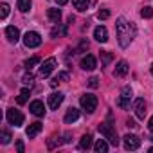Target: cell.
<instances>
[{"mask_svg": "<svg viewBox=\"0 0 153 153\" xmlns=\"http://www.w3.org/2000/svg\"><path fill=\"white\" fill-rule=\"evenodd\" d=\"M4 33H6V38H7L9 43H16V42L20 40V31H18V27H15V25H7Z\"/></svg>", "mask_w": 153, "mask_h": 153, "instance_id": "cell-9", "label": "cell"}, {"mask_svg": "<svg viewBox=\"0 0 153 153\" xmlns=\"http://www.w3.org/2000/svg\"><path fill=\"white\" fill-rule=\"evenodd\" d=\"M101 59H103V67H106L110 63V59H112V54L106 52V51H101Z\"/></svg>", "mask_w": 153, "mask_h": 153, "instance_id": "cell-30", "label": "cell"}, {"mask_svg": "<svg viewBox=\"0 0 153 153\" xmlns=\"http://www.w3.org/2000/svg\"><path fill=\"white\" fill-rule=\"evenodd\" d=\"M151 140H153V135H151Z\"/></svg>", "mask_w": 153, "mask_h": 153, "instance_id": "cell-39", "label": "cell"}, {"mask_svg": "<svg viewBox=\"0 0 153 153\" xmlns=\"http://www.w3.org/2000/svg\"><path fill=\"white\" fill-rule=\"evenodd\" d=\"M96 67H97V61L92 54H87V56L81 58V68L83 70H94Z\"/></svg>", "mask_w": 153, "mask_h": 153, "instance_id": "cell-12", "label": "cell"}, {"mask_svg": "<svg viewBox=\"0 0 153 153\" xmlns=\"http://www.w3.org/2000/svg\"><path fill=\"white\" fill-rule=\"evenodd\" d=\"M123 146H124V149H128V151L139 149V146H140V139H139L137 135H133V133H126V135L123 137Z\"/></svg>", "mask_w": 153, "mask_h": 153, "instance_id": "cell-6", "label": "cell"}, {"mask_svg": "<svg viewBox=\"0 0 153 153\" xmlns=\"http://www.w3.org/2000/svg\"><path fill=\"white\" fill-rule=\"evenodd\" d=\"M63 94L61 92H52L51 96H49V106L52 108V110H58V106L63 103Z\"/></svg>", "mask_w": 153, "mask_h": 153, "instance_id": "cell-15", "label": "cell"}, {"mask_svg": "<svg viewBox=\"0 0 153 153\" xmlns=\"http://www.w3.org/2000/svg\"><path fill=\"white\" fill-rule=\"evenodd\" d=\"M7 15H9V6H7L6 2H2V4H0V18L4 20Z\"/></svg>", "mask_w": 153, "mask_h": 153, "instance_id": "cell-28", "label": "cell"}, {"mask_svg": "<svg viewBox=\"0 0 153 153\" xmlns=\"http://www.w3.org/2000/svg\"><path fill=\"white\" fill-rule=\"evenodd\" d=\"M29 110H31V114L36 115V117H43V115H45V105H43L42 101H38V99L29 105Z\"/></svg>", "mask_w": 153, "mask_h": 153, "instance_id": "cell-10", "label": "cell"}, {"mask_svg": "<svg viewBox=\"0 0 153 153\" xmlns=\"http://www.w3.org/2000/svg\"><path fill=\"white\" fill-rule=\"evenodd\" d=\"M56 2H58V4H59V6H65V4H67V2H68V0H56Z\"/></svg>", "mask_w": 153, "mask_h": 153, "instance_id": "cell-36", "label": "cell"}, {"mask_svg": "<svg viewBox=\"0 0 153 153\" xmlns=\"http://www.w3.org/2000/svg\"><path fill=\"white\" fill-rule=\"evenodd\" d=\"M42 128H43V124L36 121V123L29 124V128L25 130V133H27V137H29V139H34V137H36V135H38V133L42 131Z\"/></svg>", "mask_w": 153, "mask_h": 153, "instance_id": "cell-17", "label": "cell"}, {"mask_svg": "<svg viewBox=\"0 0 153 153\" xmlns=\"http://www.w3.org/2000/svg\"><path fill=\"white\" fill-rule=\"evenodd\" d=\"M130 101H131V88H130V87H124V88L121 90V97L117 99V105H119L121 108L128 110V108H130Z\"/></svg>", "mask_w": 153, "mask_h": 153, "instance_id": "cell-8", "label": "cell"}, {"mask_svg": "<svg viewBox=\"0 0 153 153\" xmlns=\"http://www.w3.org/2000/svg\"><path fill=\"white\" fill-rule=\"evenodd\" d=\"M97 130H99V133L112 144V146H117L119 144V137H117V131H115V128L112 126V124H108V123H101L99 126H97Z\"/></svg>", "mask_w": 153, "mask_h": 153, "instance_id": "cell-2", "label": "cell"}, {"mask_svg": "<svg viewBox=\"0 0 153 153\" xmlns=\"http://www.w3.org/2000/svg\"><path fill=\"white\" fill-rule=\"evenodd\" d=\"M56 65H58L56 58H47V59L43 61V65L40 67V76H42V78H49L51 72L56 68Z\"/></svg>", "mask_w": 153, "mask_h": 153, "instance_id": "cell-7", "label": "cell"}, {"mask_svg": "<svg viewBox=\"0 0 153 153\" xmlns=\"http://www.w3.org/2000/svg\"><path fill=\"white\" fill-rule=\"evenodd\" d=\"M6 119H7V123L13 124V126H22V124H24V114H22L20 110H15V108H7Z\"/></svg>", "mask_w": 153, "mask_h": 153, "instance_id": "cell-5", "label": "cell"}, {"mask_svg": "<svg viewBox=\"0 0 153 153\" xmlns=\"http://www.w3.org/2000/svg\"><path fill=\"white\" fill-rule=\"evenodd\" d=\"M133 108H135V115H137L139 119H144V117H146V101H144L142 97L135 99Z\"/></svg>", "mask_w": 153, "mask_h": 153, "instance_id": "cell-13", "label": "cell"}, {"mask_svg": "<svg viewBox=\"0 0 153 153\" xmlns=\"http://www.w3.org/2000/svg\"><path fill=\"white\" fill-rule=\"evenodd\" d=\"M108 16H110V11H108V9H99V11H97V18H99V20H106Z\"/></svg>", "mask_w": 153, "mask_h": 153, "instance_id": "cell-31", "label": "cell"}, {"mask_svg": "<svg viewBox=\"0 0 153 153\" xmlns=\"http://www.w3.org/2000/svg\"><path fill=\"white\" fill-rule=\"evenodd\" d=\"M108 148H110V146H108V142H106L105 139H99V140L94 144V149H96L97 153H106V151H108Z\"/></svg>", "mask_w": 153, "mask_h": 153, "instance_id": "cell-20", "label": "cell"}, {"mask_svg": "<svg viewBox=\"0 0 153 153\" xmlns=\"http://www.w3.org/2000/svg\"><path fill=\"white\" fill-rule=\"evenodd\" d=\"M149 153H153V148H149Z\"/></svg>", "mask_w": 153, "mask_h": 153, "instance_id": "cell-38", "label": "cell"}, {"mask_svg": "<svg viewBox=\"0 0 153 153\" xmlns=\"http://www.w3.org/2000/svg\"><path fill=\"white\" fill-rule=\"evenodd\" d=\"M94 38H96L99 43H106V42H108V31H106V27H105V25H97V27L94 29Z\"/></svg>", "mask_w": 153, "mask_h": 153, "instance_id": "cell-11", "label": "cell"}, {"mask_svg": "<svg viewBox=\"0 0 153 153\" xmlns=\"http://www.w3.org/2000/svg\"><path fill=\"white\" fill-rule=\"evenodd\" d=\"M88 85H90L92 88H97V87H99V79H97V78H90V79H88Z\"/></svg>", "mask_w": 153, "mask_h": 153, "instance_id": "cell-32", "label": "cell"}, {"mask_svg": "<svg viewBox=\"0 0 153 153\" xmlns=\"http://www.w3.org/2000/svg\"><path fill=\"white\" fill-rule=\"evenodd\" d=\"M47 16H49V20H51L52 24H58V22L61 20V11L56 9V7H51V9L47 11Z\"/></svg>", "mask_w": 153, "mask_h": 153, "instance_id": "cell-18", "label": "cell"}, {"mask_svg": "<svg viewBox=\"0 0 153 153\" xmlns=\"http://www.w3.org/2000/svg\"><path fill=\"white\" fill-rule=\"evenodd\" d=\"M140 16H142V18H151V16H153V7H149V6L142 7V9H140Z\"/></svg>", "mask_w": 153, "mask_h": 153, "instance_id": "cell-26", "label": "cell"}, {"mask_svg": "<svg viewBox=\"0 0 153 153\" xmlns=\"http://www.w3.org/2000/svg\"><path fill=\"white\" fill-rule=\"evenodd\" d=\"M148 128L153 131V117H149V121H148Z\"/></svg>", "mask_w": 153, "mask_h": 153, "instance_id": "cell-35", "label": "cell"}, {"mask_svg": "<svg viewBox=\"0 0 153 153\" xmlns=\"http://www.w3.org/2000/svg\"><path fill=\"white\" fill-rule=\"evenodd\" d=\"M33 81H34V76L29 72V74H25L24 78H22V83L24 85H29V87H33Z\"/></svg>", "mask_w": 153, "mask_h": 153, "instance_id": "cell-29", "label": "cell"}, {"mask_svg": "<svg viewBox=\"0 0 153 153\" xmlns=\"http://www.w3.org/2000/svg\"><path fill=\"white\" fill-rule=\"evenodd\" d=\"M0 142L2 144H9L11 142V133L7 130H2V133H0Z\"/></svg>", "mask_w": 153, "mask_h": 153, "instance_id": "cell-25", "label": "cell"}, {"mask_svg": "<svg viewBox=\"0 0 153 153\" xmlns=\"http://www.w3.org/2000/svg\"><path fill=\"white\" fill-rule=\"evenodd\" d=\"M16 149H18V153H24V142L22 140L16 142Z\"/></svg>", "mask_w": 153, "mask_h": 153, "instance_id": "cell-33", "label": "cell"}, {"mask_svg": "<svg viewBox=\"0 0 153 153\" xmlns=\"http://www.w3.org/2000/svg\"><path fill=\"white\" fill-rule=\"evenodd\" d=\"M72 4H74V7L78 9V11H87L90 0H72Z\"/></svg>", "mask_w": 153, "mask_h": 153, "instance_id": "cell-21", "label": "cell"}, {"mask_svg": "<svg viewBox=\"0 0 153 153\" xmlns=\"http://www.w3.org/2000/svg\"><path fill=\"white\" fill-rule=\"evenodd\" d=\"M128 70H130V67H128V63H126L124 59H121V61H117V65H115V70H114V76H117V78H124V76L128 74Z\"/></svg>", "mask_w": 153, "mask_h": 153, "instance_id": "cell-16", "label": "cell"}, {"mask_svg": "<svg viewBox=\"0 0 153 153\" xmlns=\"http://www.w3.org/2000/svg\"><path fill=\"white\" fill-rule=\"evenodd\" d=\"M78 119H79V110H78V108H74V106H70V108L67 110L65 117H63L65 124H72V123H76Z\"/></svg>", "mask_w": 153, "mask_h": 153, "instance_id": "cell-14", "label": "cell"}, {"mask_svg": "<svg viewBox=\"0 0 153 153\" xmlns=\"http://www.w3.org/2000/svg\"><path fill=\"white\" fill-rule=\"evenodd\" d=\"M88 148H92V135L90 133H85L79 139V149H88Z\"/></svg>", "mask_w": 153, "mask_h": 153, "instance_id": "cell-19", "label": "cell"}, {"mask_svg": "<svg viewBox=\"0 0 153 153\" xmlns=\"http://www.w3.org/2000/svg\"><path fill=\"white\" fill-rule=\"evenodd\" d=\"M149 70H151V74H153V63H151V68H149Z\"/></svg>", "mask_w": 153, "mask_h": 153, "instance_id": "cell-37", "label": "cell"}, {"mask_svg": "<svg viewBox=\"0 0 153 153\" xmlns=\"http://www.w3.org/2000/svg\"><path fill=\"white\" fill-rule=\"evenodd\" d=\"M29 96H31V92H29V88H24L22 92H20V96H18V105H25L27 103V99H29Z\"/></svg>", "mask_w": 153, "mask_h": 153, "instance_id": "cell-24", "label": "cell"}, {"mask_svg": "<svg viewBox=\"0 0 153 153\" xmlns=\"http://www.w3.org/2000/svg\"><path fill=\"white\" fill-rule=\"evenodd\" d=\"M31 6H33V0H18V9L22 13H27L31 9Z\"/></svg>", "mask_w": 153, "mask_h": 153, "instance_id": "cell-23", "label": "cell"}, {"mask_svg": "<svg viewBox=\"0 0 153 153\" xmlns=\"http://www.w3.org/2000/svg\"><path fill=\"white\" fill-rule=\"evenodd\" d=\"M115 33H117V38H119V45L123 49L130 47V43L133 42L135 38V25L131 22H128L126 18H117V24H115Z\"/></svg>", "mask_w": 153, "mask_h": 153, "instance_id": "cell-1", "label": "cell"}, {"mask_svg": "<svg viewBox=\"0 0 153 153\" xmlns=\"http://www.w3.org/2000/svg\"><path fill=\"white\" fill-rule=\"evenodd\" d=\"M126 124H128V126H130V128H135V126H137V124H135V121H133V119H128V121H126Z\"/></svg>", "mask_w": 153, "mask_h": 153, "instance_id": "cell-34", "label": "cell"}, {"mask_svg": "<svg viewBox=\"0 0 153 153\" xmlns=\"http://www.w3.org/2000/svg\"><path fill=\"white\" fill-rule=\"evenodd\" d=\"M79 105L87 114H94L96 108H97V97L94 94H83L79 97Z\"/></svg>", "mask_w": 153, "mask_h": 153, "instance_id": "cell-3", "label": "cell"}, {"mask_svg": "<svg viewBox=\"0 0 153 153\" xmlns=\"http://www.w3.org/2000/svg\"><path fill=\"white\" fill-rule=\"evenodd\" d=\"M59 81H68V72H58V76L51 81V85H52V87H58Z\"/></svg>", "mask_w": 153, "mask_h": 153, "instance_id": "cell-22", "label": "cell"}, {"mask_svg": "<svg viewBox=\"0 0 153 153\" xmlns=\"http://www.w3.org/2000/svg\"><path fill=\"white\" fill-rule=\"evenodd\" d=\"M40 43H42L40 33H36V31H27V33L24 34V45H25L27 49H34V47H38Z\"/></svg>", "mask_w": 153, "mask_h": 153, "instance_id": "cell-4", "label": "cell"}, {"mask_svg": "<svg viewBox=\"0 0 153 153\" xmlns=\"http://www.w3.org/2000/svg\"><path fill=\"white\" fill-rule=\"evenodd\" d=\"M36 63H40V58H38V56H33V58H29V59L25 61V68H27V70H31Z\"/></svg>", "mask_w": 153, "mask_h": 153, "instance_id": "cell-27", "label": "cell"}]
</instances>
